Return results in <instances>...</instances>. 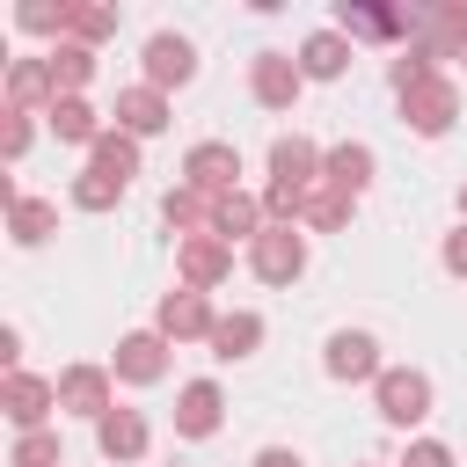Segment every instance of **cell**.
I'll list each match as a JSON object with an SVG mask.
<instances>
[{"label": "cell", "mask_w": 467, "mask_h": 467, "mask_svg": "<svg viewBox=\"0 0 467 467\" xmlns=\"http://www.w3.org/2000/svg\"><path fill=\"white\" fill-rule=\"evenodd\" d=\"M153 328L168 336V343H212V328H219V314H212V299L204 292H168L161 306H153Z\"/></svg>", "instance_id": "cell-6"}, {"label": "cell", "mask_w": 467, "mask_h": 467, "mask_svg": "<svg viewBox=\"0 0 467 467\" xmlns=\"http://www.w3.org/2000/svg\"><path fill=\"white\" fill-rule=\"evenodd\" d=\"M117 197H124L117 175H102V168H80V175H73V212H109Z\"/></svg>", "instance_id": "cell-29"}, {"label": "cell", "mask_w": 467, "mask_h": 467, "mask_svg": "<svg viewBox=\"0 0 467 467\" xmlns=\"http://www.w3.org/2000/svg\"><path fill=\"white\" fill-rule=\"evenodd\" d=\"M95 445H102V460H117V467H131V460H146V445H153V431H146V416H139V409H109V416L95 423Z\"/></svg>", "instance_id": "cell-16"}, {"label": "cell", "mask_w": 467, "mask_h": 467, "mask_svg": "<svg viewBox=\"0 0 467 467\" xmlns=\"http://www.w3.org/2000/svg\"><path fill=\"white\" fill-rule=\"evenodd\" d=\"M255 343H263V314H219V328H212V358L219 365H241V358H255Z\"/></svg>", "instance_id": "cell-22"}, {"label": "cell", "mask_w": 467, "mask_h": 467, "mask_svg": "<svg viewBox=\"0 0 467 467\" xmlns=\"http://www.w3.org/2000/svg\"><path fill=\"white\" fill-rule=\"evenodd\" d=\"M299 88H306V73H299L292 51H255V66H248V95H255L263 109H292Z\"/></svg>", "instance_id": "cell-8"}, {"label": "cell", "mask_w": 467, "mask_h": 467, "mask_svg": "<svg viewBox=\"0 0 467 467\" xmlns=\"http://www.w3.org/2000/svg\"><path fill=\"white\" fill-rule=\"evenodd\" d=\"M460 219H467V190H460Z\"/></svg>", "instance_id": "cell-37"}, {"label": "cell", "mask_w": 467, "mask_h": 467, "mask_svg": "<svg viewBox=\"0 0 467 467\" xmlns=\"http://www.w3.org/2000/svg\"><path fill=\"white\" fill-rule=\"evenodd\" d=\"M248 270H255L263 285H292V277L306 270V234H299V226H263V234L248 241Z\"/></svg>", "instance_id": "cell-3"}, {"label": "cell", "mask_w": 467, "mask_h": 467, "mask_svg": "<svg viewBox=\"0 0 467 467\" xmlns=\"http://www.w3.org/2000/svg\"><path fill=\"white\" fill-rule=\"evenodd\" d=\"M182 182L204 190V197H234V190H241V146H226V139H197V146L182 153Z\"/></svg>", "instance_id": "cell-2"}, {"label": "cell", "mask_w": 467, "mask_h": 467, "mask_svg": "<svg viewBox=\"0 0 467 467\" xmlns=\"http://www.w3.org/2000/svg\"><path fill=\"white\" fill-rule=\"evenodd\" d=\"M109 372H117L124 387H153V379H168V336H161V328H131V336L117 343Z\"/></svg>", "instance_id": "cell-9"}, {"label": "cell", "mask_w": 467, "mask_h": 467, "mask_svg": "<svg viewBox=\"0 0 467 467\" xmlns=\"http://www.w3.org/2000/svg\"><path fill=\"white\" fill-rule=\"evenodd\" d=\"M212 212H219V197H204V190H190V182H175L168 197H161V219L182 234V241H197V234H212Z\"/></svg>", "instance_id": "cell-19"}, {"label": "cell", "mask_w": 467, "mask_h": 467, "mask_svg": "<svg viewBox=\"0 0 467 467\" xmlns=\"http://www.w3.org/2000/svg\"><path fill=\"white\" fill-rule=\"evenodd\" d=\"M401 109H409V124H416L423 139H445V131H452V117H460V88H452L445 73H431L423 88H409V95H401Z\"/></svg>", "instance_id": "cell-10"}, {"label": "cell", "mask_w": 467, "mask_h": 467, "mask_svg": "<svg viewBox=\"0 0 467 467\" xmlns=\"http://www.w3.org/2000/svg\"><path fill=\"white\" fill-rule=\"evenodd\" d=\"M321 372H328V379H379L387 365H379V343H372L365 328H336L328 350H321Z\"/></svg>", "instance_id": "cell-12"}, {"label": "cell", "mask_w": 467, "mask_h": 467, "mask_svg": "<svg viewBox=\"0 0 467 467\" xmlns=\"http://www.w3.org/2000/svg\"><path fill=\"white\" fill-rule=\"evenodd\" d=\"M299 226H321V234L350 226V197H343V190H328V182H314V190H306V204H299Z\"/></svg>", "instance_id": "cell-27"}, {"label": "cell", "mask_w": 467, "mask_h": 467, "mask_svg": "<svg viewBox=\"0 0 467 467\" xmlns=\"http://www.w3.org/2000/svg\"><path fill=\"white\" fill-rule=\"evenodd\" d=\"M328 29H343L350 44H358V36H365V44H379V36H409V29H416V15H401V7H365V0H343Z\"/></svg>", "instance_id": "cell-13"}, {"label": "cell", "mask_w": 467, "mask_h": 467, "mask_svg": "<svg viewBox=\"0 0 467 467\" xmlns=\"http://www.w3.org/2000/svg\"><path fill=\"white\" fill-rule=\"evenodd\" d=\"M0 365L22 372V328H0Z\"/></svg>", "instance_id": "cell-35"}, {"label": "cell", "mask_w": 467, "mask_h": 467, "mask_svg": "<svg viewBox=\"0 0 467 467\" xmlns=\"http://www.w3.org/2000/svg\"><path fill=\"white\" fill-rule=\"evenodd\" d=\"M51 131H58L66 146H95L109 124L95 117V102H88V95H66V102H51Z\"/></svg>", "instance_id": "cell-24"}, {"label": "cell", "mask_w": 467, "mask_h": 467, "mask_svg": "<svg viewBox=\"0 0 467 467\" xmlns=\"http://www.w3.org/2000/svg\"><path fill=\"white\" fill-rule=\"evenodd\" d=\"M7 467H66L58 431H22V438H15V452H7Z\"/></svg>", "instance_id": "cell-30"}, {"label": "cell", "mask_w": 467, "mask_h": 467, "mask_svg": "<svg viewBox=\"0 0 467 467\" xmlns=\"http://www.w3.org/2000/svg\"><path fill=\"white\" fill-rule=\"evenodd\" d=\"M365 467H372V460H365Z\"/></svg>", "instance_id": "cell-38"}, {"label": "cell", "mask_w": 467, "mask_h": 467, "mask_svg": "<svg viewBox=\"0 0 467 467\" xmlns=\"http://www.w3.org/2000/svg\"><path fill=\"white\" fill-rule=\"evenodd\" d=\"M117 131H131V139H153V131H168V95L161 88H124L117 95Z\"/></svg>", "instance_id": "cell-18"}, {"label": "cell", "mask_w": 467, "mask_h": 467, "mask_svg": "<svg viewBox=\"0 0 467 467\" xmlns=\"http://www.w3.org/2000/svg\"><path fill=\"white\" fill-rule=\"evenodd\" d=\"M255 467H306V460H299L292 445H263V452H255Z\"/></svg>", "instance_id": "cell-36"}, {"label": "cell", "mask_w": 467, "mask_h": 467, "mask_svg": "<svg viewBox=\"0 0 467 467\" xmlns=\"http://www.w3.org/2000/svg\"><path fill=\"white\" fill-rule=\"evenodd\" d=\"M460 58H467V51H460Z\"/></svg>", "instance_id": "cell-39"}, {"label": "cell", "mask_w": 467, "mask_h": 467, "mask_svg": "<svg viewBox=\"0 0 467 467\" xmlns=\"http://www.w3.org/2000/svg\"><path fill=\"white\" fill-rule=\"evenodd\" d=\"M372 401H379V416H387L394 431H416V423L431 416V379H423L416 365H387V372L372 379Z\"/></svg>", "instance_id": "cell-1"}, {"label": "cell", "mask_w": 467, "mask_h": 467, "mask_svg": "<svg viewBox=\"0 0 467 467\" xmlns=\"http://www.w3.org/2000/svg\"><path fill=\"white\" fill-rule=\"evenodd\" d=\"M270 226V212H263V197H248V190H234V197H219V212H212V234L234 248V241H255Z\"/></svg>", "instance_id": "cell-20"}, {"label": "cell", "mask_w": 467, "mask_h": 467, "mask_svg": "<svg viewBox=\"0 0 467 467\" xmlns=\"http://www.w3.org/2000/svg\"><path fill=\"white\" fill-rule=\"evenodd\" d=\"M58 409L102 423V416L117 409V372H109V365H66V372H58Z\"/></svg>", "instance_id": "cell-4"}, {"label": "cell", "mask_w": 467, "mask_h": 467, "mask_svg": "<svg viewBox=\"0 0 467 467\" xmlns=\"http://www.w3.org/2000/svg\"><path fill=\"white\" fill-rule=\"evenodd\" d=\"M219 416H226L219 379H190V387L175 394V438H212V431H219Z\"/></svg>", "instance_id": "cell-15"}, {"label": "cell", "mask_w": 467, "mask_h": 467, "mask_svg": "<svg viewBox=\"0 0 467 467\" xmlns=\"http://www.w3.org/2000/svg\"><path fill=\"white\" fill-rule=\"evenodd\" d=\"M102 36H117V7H66V44H102Z\"/></svg>", "instance_id": "cell-28"}, {"label": "cell", "mask_w": 467, "mask_h": 467, "mask_svg": "<svg viewBox=\"0 0 467 467\" xmlns=\"http://www.w3.org/2000/svg\"><path fill=\"white\" fill-rule=\"evenodd\" d=\"M401 467H452V445H438V438H409Z\"/></svg>", "instance_id": "cell-32"}, {"label": "cell", "mask_w": 467, "mask_h": 467, "mask_svg": "<svg viewBox=\"0 0 467 467\" xmlns=\"http://www.w3.org/2000/svg\"><path fill=\"white\" fill-rule=\"evenodd\" d=\"M44 66H51L58 102H66V95H80V88L95 80V51H88V44H51V51H44Z\"/></svg>", "instance_id": "cell-23"}, {"label": "cell", "mask_w": 467, "mask_h": 467, "mask_svg": "<svg viewBox=\"0 0 467 467\" xmlns=\"http://www.w3.org/2000/svg\"><path fill=\"white\" fill-rule=\"evenodd\" d=\"M88 168H102V175L131 182V175H139V139H131V131H102V139L88 146Z\"/></svg>", "instance_id": "cell-26"}, {"label": "cell", "mask_w": 467, "mask_h": 467, "mask_svg": "<svg viewBox=\"0 0 467 467\" xmlns=\"http://www.w3.org/2000/svg\"><path fill=\"white\" fill-rule=\"evenodd\" d=\"M51 102H58L51 66H44V58H15V66H7V109H22V117L44 109V117H51Z\"/></svg>", "instance_id": "cell-17"}, {"label": "cell", "mask_w": 467, "mask_h": 467, "mask_svg": "<svg viewBox=\"0 0 467 467\" xmlns=\"http://www.w3.org/2000/svg\"><path fill=\"white\" fill-rule=\"evenodd\" d=\"M0 153H7V161L29 153V117H22V109H7V139H0Z\"/></svg>", "instance_id": "cell-33"}, {"label": "cell", "mask_w": 467, "mask_h": 467, "mask_svg": "<svg viewBox=\"0 0 467 467\" xmlns=\"http://www.w3.org/2000/svg\"><path fill=\"white\" fill-rule=\"evenodd\" d=\"M372 168H379V161H372V146H358V139H343V146H328V153H321V182H328V190H343L350 204L372 190Z\"/></svg>", "instance_id": "cell-14"}, {"label": "cell", "mask_w": 467, "mask_h": 467, "mask_svg": "<svg viewBox=\"0 0 467 467\" xmlns=\"http://www.w3.org/2000/svg\"><path fill=\"white\" fill-rule=\"evenodd\" d=\"M175 270H182V285H190V292H212V285H226V277H234V248H226L219 234H197V241H182V248H175Z\"/></svg>", "instance_id": "cell-11"}, {"label": "cell", "mask_w": 467, "mask_h": 467, "mask_svg": "<svg viewBox=\"0 0 467 467\" xmlns=\"http://www.w3.org/2000/svg\"><path fill=\"white\" fill-rule=\"evenodd\" d=\"M51 226H58V204H44V197H15V204H7V234H15V248L51 241Z\"/></svg>", "instance_id": "cell-25"}, {"label": "cell", "mask_w": 467, "mask_h": 467, "mask_svg": "<svg viewBox=\"0 0 467 467\" xmlns=\"http://www.w3.org/2000/svg\"><path fill=\"white\" fill-rule=\"evenodd\" d=\"M343 66H350V36L343 29H314L299 44V73L306 80H343Z\"/></svg>", "instance_id": "cell-21"}, {"label": "cell", "mask_w": 467, "mask_h": 467, "mask_svg": "<svg viewBox=\"0 0 467 467\" xmlns=\"http://www.w3.org/2000/svg\"><path fill=\"white\" fill-rule=\"evenodd\" d=\"M445 270H452V277H467V226H460V234H445Z\"/></svg>", "instance_id": "cell-34"}, {"label": "cell", "mask_w": 467, "mask_h": 467, "mask_svg": "<svg viewBox=\"0 0 467 467\" xmlns=\"http://www.w3.org/2000/svg\"><path fill=\"white\" fill-rule=\"evenodd\" d=\"M15 29H29V36H58V44H66V7H15Z\"/></svg>", "instance_id": "cell-31"}, {"label": "cell", "mask_w": 467, "mask_h": 467, "mask_svg": "<svg viewBox=\"0 0 467 467\" xmlns=\"http://www.w3.org/2000/svg\"><path fill=\"white\" fill-rule=\"evenodd\" d=\"M0 409L15 431H51V409H58V379H36V372H7L0 379Z\"/></svg>", "instance_id": "cell-5"}, {"label": "cell", "mask_w": 467, "mask_h": 467, "mask_svg": "<svg viewBox=\"0 0 467 467\" xmlns=\"http://www.w3.org/2000/svg\"><path fill=\"white\" fill-rule=\"evenodd\" d=\"M197 80V44L190 36H175V29H153L146 36V88H190Z\"/></svg>", "instance_id": "cell-7"}]
</instances>
